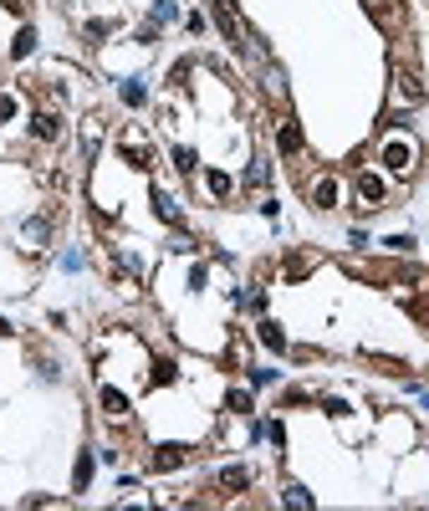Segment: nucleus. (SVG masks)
<instances>
[{
    "label": "nucleus",
    "mask_w": 429,
    "mask_h": 511,
    "mask_svg": "<svg viewBox=\"0 0 429 511\" xmlns=\"http://www.w3.org/2000/svg\"><path fill=\"white\" fill-rule=\"evenodd\" d=\"M414 159H419L414 138H389V143H383V164H389L394 174H409V169H414Z\"/></svg>",
    "instance_id": "obj_1"
},
{
    "label": "nucleus",
    "mask_w": 429,
    "mask_h": 511,
    "mask_svg": "<svg viewBox=\"0 0 429 511\" xmlns=\"http://www.w3.org/2000/svg\"><path fill=\"white\" fill-rule=\"evenodd\" d=\"M394 82H399V102H404V108H419V102H424L419 72H394Z\"/></svg>",
    "instance_id": "obj_2"
},
{
    "label": "nucleus",
    "mask_w": 429,
    "mask_h": 511,
    "mask_svg": "<svg viewBox=\"0 0 429 511\" xmlns=\"http://www.w3.org/2000/svg\"><path fill=\"white\" fill-rule=\"evenodd\" d=\"M358 200H363V210H378V200H383V179H378V174H358Z\"/></svg>",
    "instance_id": "obj_3"
},
{
    "label": "nucleus",
    "mask_w": 429,
    "mask_h": 511,
    "mask_svg": "<svg viewBox=\"0 0 429 511\" xmlns=\"http://www.w3.org/2000/svg\"><path fill=\"white\" fill-rule=\"evenodd\" d=\"M276 143H282V154H302V128H296L291 118L276 123Z\"/></svg>",
    "instance_id": "obj_4"
},
{
    "label": "nucleus",
    "mask_w": 429,
    "mask_h": 511,
    "mask_svg": "<svg viewBox=\"0 0 429 511\" xmlns=\"http://www.w3.org/2000/svg\"><path fill=\"white\" fill-rule=\"evenodd\" d=\"M312 205H317V210H332V205H337V179H317V184H312Z\"/></svg>",
    "instance_id": "obj_5"
},
{
    "label": "nucleus",
    "mask_w": 429,
    "mask_h": 511,
    "mask_svg": "<svg viewBox=\"0 0 429 511\" xmlns=\"http://www.w3.org/2000/svg\"><path fill=\"white\" fill-rule=\"evenodd\" d=\"M220 486H225V491H246V486H250V471H246V465H225V471H220Z\"/></svg>",
    "instance_id": "obj_6"
},
{
    "label": "nucleus",
    "mask_w": 429,
    "mask_h": 511,
    "mask_svg": "<svg viewBox=\"0 0 429 511\" xmlns=\"http://www.w3.org/2000/svg\"><path fill=\"white\" fill-rule=\"evenodd\" d=\"M31 133H36V138H56V133H61V118H56V113H36V118H31Z\"/></svg>",
    "instance_id": "obj_7"
},
{
    "label": "nucleus",
    "mask_w": 429,
    "mask_h": 511,
    "mask_svg": "<svg viewBox=\"0 0 429 511\" xmlns=\"http://www.w3.org/2000/svg\"><path fill=\"white\" fill-rule=\"evenodd\" d=\"M174 465H184V450L179 445H164V450L154 455V471H174Z\"/></svg>",
    "instance_id": "obj_8"
},
{
    "label": "nucleus",
    "mask_w": 429,
    "mask_h": 511,
    "mask_svg": "<svg viewBox=\"0 0 429 511\" xmlns=\"http://www.w3.org/2000/svg\"><path fill=\"white\" fill-rule=\"evenodd\" d=\"M102 409L113 414V419H128V399H123L118 389H102Z\"/></svg>",
    "instance_id": "obj_9"
},
{
    "label": "nucleus",
    "mask_w": 429,
    "mask_h": 511,
    "mask_svg": "<svg viewBox=\"0 0 429 511\" xmlns=\"http://www.w3.org/2000/svg\"><path fill=\"white\" fill-rule=\"evenodd\" d=\"M261 343H266L271 353H282V348H286V332L276 327V323H261Z\"/></svg>",
    "instance_id": "obj_10"
},
{
    "label": "nucleus",
    "mask_w": 429,
    "mask_h": 511,
    "mask_svg": "<svg viewBox=\"0 0 429 511\" xmlns=\"http://www.w3.org/2000/svg\"><path fill=\"white\" fill-rule=\"evenodd\" d=\"M266 92L271 97H286V77H282V67H271V61H266Z\"/></svg>",
    "instance_id": "obj_11"
},
{
    "label": "nucleus",
    "mask_w": 429,
    "mask_h": 511,
    "mask_svg": "<svg viewBox=\"0 0 429 511\" xmlns=\"http://www.w3.org/2000/svg\"><path fill=\"white\" fill-rule=\"evenodd\" d=\"M154 210H159V220H169V225H179V205L169 200V195H154Z\"/></svg>",
    "instance_id": "obj_12"
},
{
    "label": "nucleus",
    "mask_w": 429,
    "mask_h": 511,
    "mask_svg": "<svg viewBox=\"0 0 429 511\" xmlns=\"http://www.w3.org/2000/svg\"><path fill=\"white\" fill-rule=\"evenodd\" d=\"M87 481H92V455H77V476H72V486H77V491H87Z\"/></svg>",
    "instance_id": "obj_13"
},
{
    "label": "nucleus",
    "mask_w": 429,
    "mask_h": 511,
    "mask_svg": "<svg viewBox=\"0 0 429 511\" xmlns=\"http://www.w3.org/2000/svg\"><path fill=\"white\" fill-rule=\"evenodd\" d=\"M31 52H36V31L26 26V31H20V36H16V47H11V56H31Z\"/></svg>",
    "instance_id": "obj_14"
},
{
    "label": "nucleus",
    "mask_w": 429,
    "mask_h": 511,
    "mask_svg": "<svg viewBox=\"0 0 429 511\" xmlns=\"http://www.w3.org/2000/svg\"><path fill=\"white\" fill-rule=\"evenodd\" d=\"M286 506H296V511H307V506H312V496L302 491V486H286Z\"/></svg>",
    "instance_id": "obj_15"
},
{
    "label": "nucleus",
    "mask_w": 429,
    "mask_h": 511,
    "mask_svg": "<svg viewBox=\"0 0 429 511\" xmlns=\"http://www.w3.org/2000/svg\"><path fill=\"white\" fill-rule=\"evenodd\" d=\"M123 102H128V108H138V102H143V88H138V82H123Z\"/></svg>",
    "instance_id": "obj_16"
},
{
    "label": "nucleus",
    "mask_w": 429,
    "mask_h": 511,
    "mask_svg": "<svg viewBox=\"0 0 429 511\" xmlns=\"http://www.w3.org/2000/svg\"><path fill=\"white\" fill-rule=\"evenodd\" d=\"M82 138H87V154L97 148V138H102V128H97V118H87V128H82Z\"/></svg>",
    "instance_id": "obj_17"
},
{
    "label": "nucleus",
    "mask_w": 429,
    "mask_h": 511,
    "mask_svg": "<svg viewBox=\"0 0 429 511\" xmlns=\"http://www.w3.org/2000/svg\"><path fill=\"white\" fill-rule=\"evenodd\" d=\"M174 164H179L184 174H189V169H195V148H174Z\"/></svg>",
    "instance_id": "obj_18"
},
{
    "label": "nucleus",
    "mask_w": 429,
    "mask_h": 511,
    "mask_svg": "<svg viewBox=\"0 0 429 511\" xmlns=\"http://www.w3.org/2000/svg\"><path fill=\"white\" fill-rule=\"evenodd\" d=\"M26 241H47V220H26Z\"/></svg>",
    "instance_id": "obj_19"
},
{
    "label": "nucleus",
    "mask_w": 429,
    "mask_h": 511,
    "mask_svg": "<svg viewBox=\"0 0 429 511\" xmlns=\"http://www.w3.org/2000/svg\"><path fill=\"white\" fill-rule=\"evenodd\" d=\"M154 383H174V363H169V358H164V363L154 368Z\"/></svg>",
    "instance_id": "obj_20"
},
{
    "label": "nucleus",
    "mask_w": 429,
    "mask_h": 511,
    "mask_svg": "<svg viewBox=\"0 0 429 511\" xmlns=\"http://www.w3.org/2000/svg\"><path fill=\"white\" fill-rule=\"evenodd\" d=\"M383 246H389V251H414V236H389Z\"/></svg>",
    "instance_id": "obj_21"
},
{
    "label": "nucleus",
    "mask_w": 429,
    "mask_h": 511,
    "mask_svg": "<svg viewBox=\"0 0 429 511\" xmlns=\"http://www.w3.org/2000/svg\"><path fill=\"white\" fill-rule=\"evenodd\" d=\"M210 189L214 195H230V174H210Z\"/></svg>",
    "instance_id": "obj_22"
},
{
    "label": "nucleus",
    "mask_w": 429,
    "mask_h": 511,
    "mask_svg": "<svg viewBox=\"0 0 429 511\" xmlns=\"http://www.w3.org/2000/svg\"><path fill=\"white\" fill-rule=\"evenodd\" d=\"M154 16H159V20H169V16H174V0H154Z\"/></svg>",
    "instance_id": "obj_23"
},
{
    "label": "nucleus",
    "mask_w": 429,
    "mask_h": 511,
    "mask_svg": "<svg viewBox=\"0 0 429 511\" xmlns=\"http://www.w3.org/2000/svg\"><path fill=\"white\" fill-rule=\"evenodd\" d=\"M11 113H16V102H11V97H6V92H0V123H6V118H11Z\"/></svg>",
    "instance_id": "obj_24"
},
{
    "label": "nucleus",
    "mask_w": 429,
    "mask_h": 511,
    "mask_svg": "<svg viewBox=\"0 0 429 511\" xmlns=\"http://www.w3.org/2000/svg\"><path fill=\"white\" fill-rule=\"evenodd\" d=\"M6 332H11V323H6V317H0V337H6Z\"/></svg>",
    "instance_id": "obj_25"
},
{
    "label": "nucleus",
    "mask_w": 429,
    "mask_h": 511,
    "mask_svg": "<svg viewBox=\"0 0 429 511\" xmlns=\"http://www.w3.org/2000/svg\"><path fill=\"white\" fill-rule=\"evenodd\" d=\"M6 6H11V11H20V6H26V0H6Z\"/></svg>",
    "instance_id": "obj_26"
}]
</instances>
